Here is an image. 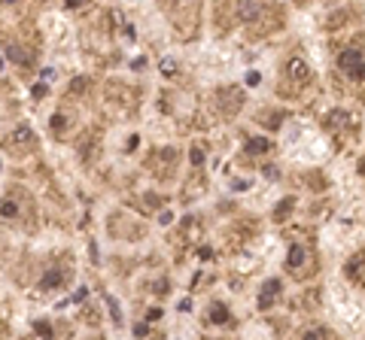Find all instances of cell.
I'll list each match as a JSON object with an SVG mask.
<instances>
[{
	"label": "cell",
	"instance_id": "cell-23",
	"mask_svg": "<svg viewBox=\"0 0 365 340\" xmlns=\"http://www.w3.org/2000/svg\"><path fill=\"white\" fill-rule=\"evenodd\" d=\"M162 316H165V313H162V310H159V307H152V310H149V313H146V322H159V319H162Z\"/></svg>",
	"mask_w": 365,
	"mask_h": 340
},
{
	"label": "cell",
	"instance_id": "cell-28",
	"mask_svg": "<svg viewBox=\"0 0 365 340\" xmlns=\"http://www.w3.org/2000/svg\"><path fill=\"white\" fill-rule=\"evenodd\" d=\"M232 188H234V191H243V188H247V183H243V180H234Z\"/></svg>",
	"mask_w": 365,
	"mask_h": 340
},
{
	"label": "cell",
	"instance_id": "cell-25",
	"mask_svg": "<svg viewBox=\"0 0 365 340\" xmlns=\"http://www.w3.org/2000/svg\"><path fill=\"white\" fill-rule=\"evenodd\" d=\"M170 222H173V213H170V210H165L162 216H159V225H170Z\"/></svg>",
	"mask_w": 365,
	"mask_h": 340
},
{
	"label": "cell",
	"instance_id": "cell-2",
	"mask_svg": "<svg viewBox=\"0 0 365 340\" xmlns=\"http://www.w3.org/2000/svg\"><path fill=\"white\" fill-rule=\"evenodd\" d=\"M33 140H37V134H33V128H31V124H15V128H12V134L6 137V143H9V146L12 149H31L33 146Z\"/></svg>",
	"mask_w": 365,
	"mask_h": 340
},
{
	"label": "cell",
	"instance_id": "cell-1",
	"mask_svg": "<svg viewBox=\"0 0 365 340\" xmlns=\"http://www.w3.org/2000/svg\"><path fill=\"white\" fill-rule=\"evenodd\" d=\"M338 64H341L344 73H350V76H356V79H365V52L347 49V52H341Z\"/></svg>",
	"mask_w": 365,
	"mask_h": 340
},
{
	"label": "cell",
	"instance_id": "cell-17",
	"mask_svg": "<svg viewBox=\"0 0 365 340\" xmlns=\"http://www.w3.org/2000/svg\"><path fill=\"white\" fill-rule=\"evenodd\" d=\"M33 328H37V334H40L43 340H49V337H52V328H49V322H37V325H33Z\"/></svg>",
	"mask_w": 365,
	"mask_h": 340
},
{
	"label": "cell",
	"instance_id": "cell-8",
	"mask_svg": "<svg viewBox=\"0 0 365 340\" xmlns=\"http://www.w3.org/2000/svg\"><path fill=\"white\" fill-rule=\"evenodd\" d=\"M268 149H271L268 137H253V140H247V152H253V155H262V152H268Z\"/></svg>",
	"mask_w": 365,
	"mask_h": 340
},
{
	"label": "cell",
	"instance_id": "cell-9",
	"mask_svg": "<svg viewBox=\"0 0 365 340\" xmlns=\"http://www.w3.org/2000/svg\"><path fill=\"white\" fill-rule=\"evenodd\" d=\"M304 258H307L304 246H292V249H289V258H286V264H289V267H301V264H304Z\"/></svg>",
	"mask_w": 365,
	"mask_h": 340
},
{
	"label": "cell",
	"instance_id": "cell-16",
	"mask_svg": "<svg viewBox=\"0 0 365 340\" xmlns=\"http://www.w3.org/2000/svg\"><path fill=\"white\" fill-rule=\"evenodd\" d=\"M301 340H326V331L323 328H314V331H304Z\"/></svg>",
	"mask_w": 365,
	"mask_h": 340
},
{
	"label": "cell",
	"instance_id": "cell-7",
	"mask_svg": "<svg viewBox=\"0 0 365 340\" xmlns=\"http://www.w3.org/2000/svg\"><path fill=\"white\" fill-rule=\"evenodd\" d=\"M229 319H232V313H229L225 304H210V322L213 325H225Z\"/></svg>",
	"mask_w": 365,
	"mask_h": 340
},
{
	"label": "cell",
	"instance_id": "cell-20",
	"mask_svg": "<svg viewBox=\"0 0 365 340\" xmlns=\"http://www.w3.org/2000/svg\"><path fill=\"white\" fill-rule=\"evenodd\" d=\"M46 92H49V88H46V82H37V85L31 88V94H33V97H43Z\"/></svg>",
	"mask_w": 365,
	"mask_h": 340
},
{
	"label": "cell",
	"instance_id": "cell-31",
	"mask_svg": "<svg viewBox=\"0 0 365 340\" xmlns=\"http://www.w3.org/2000/svg\"><path fill=\"white\" fill-rule=\"evenodd\" d=\"M0 70H3V58H0Z\"/></svg>",
	"mask_w": 365,
	"mask_h": 340
},
{
	"label": "cell",
	"instance_id": "cell-26",
	"mask_svg": "<svg viewBox=\"0 0 365 340\" xmlns=\"http://www.w3.org/2000/svg\"><path fill=\"white\" fill-rule=\"evenodd\" d=\"M52 128L61 131V128H64V116H52Z\"/></svg>",
	"mask_w": 365,
	"mask_h": 340
},
{
	"label": "cell",
	"instance_id": "cell-13",
	"mask_svg": "<svg viewBox=\"0 0 365 340\" xmlns=\"http://www.w3.org/2000/svg\"><path fill=\"white\" fill-rule=\"evenodd\" d=\"M15 213H19V204H15L12 198H6L3 204H0V216H3V219H9V216H15Z\"/></svg>",
	"mask_w": 365,
	"mask_h": 340
},
{
	"label": "cell",
	"instance_id": "cell-15",
	"mask_svg": "<svg viewBox=\"0 0 365 340\" xmlns=\"http://www.w3.org/2000/svg\"><path fill=\"white\" fill-rule=\"evenodd\" d=\"M159 73H162V76H173V73H177V61H173V58H165V61L159 64Z\"/></svg>",
	"mask_w": 365,
	"mask_h": 340
},
{
	"label": "cell",
	"instance_id": "cell-24",
	"mask_svg": "<svg viewBox=\"0 0 365 340\" xmlns=\"http://www.w3.org/2000/svg\"><path fill=\"white\" fill-rule=\"evenodd\" d=\"M146 331H149V325H146V322H140V325H134V337H146Z\"/></svg>",
	"mask_w": 365,
	"mask_h": 340
},
{
	"label": "cell",
	"instance_id": "cell-3",
	"mask_svg": "<svg viewBox=\"0 0 365 340\" xmlns=\"http://www.w3.org/2000/svg\"><path fill=\"white\" fill-rule=\"evenodd\" d=\"M280 279H265V285H262V292H259V310H268L271 304L277 301V295H280Z\"/></svg>",
	"mask_w": 365,
	"mask_h": 340
},
{
	"label": "cell",
	"instance_id": "cell-22",
	"mask_svg": "<svg viewBox=\"0 0 365 340\" xmlns=\"http://www.w3.org/2000/svg\"><path fill=\"white\" fill-rule=\"evenodd\" d=\"M189 158H192V164H204V152L201 149H192V152H189Z\"/></svg>",
	"mask_w": 365,
	"mask_h": 340
},
{
	"label": "cell",
	"instance_id": "cell-14",
	"mask_svg": "<svg viewBox=\"0 0 365 340\" xmlns=\"http://www.w3.org/2000/svg\"><path fill=\"white\" fill-rule=\"evenodd\" d=\"M6 58H9V61H15V64H25V61H28V55H25V52H22L19 46H9V49H6Z\"/></svg>",
	"mask_w": 365,
	"mask_h": 340
},
{
	"label": "cell",
	"instance_id": "cell-29",
	"mask_svg": "<svg viewBox=\"0 0 365 340\" xmlns=\"http://www.w3.org/2000/svg\"><path fill=\"white\" fill-rule=\"evenodd\" d=\"M43 79H46V82H49V79H55V70L46 67V70H43Z\"/></svg>",
	"mask_w": 365,
	"mask_h": 340
},
{
	"label": "cell",
	"instance_id": "cell-21",
	"mask_svg": "<svg viewBox=\"0 0 365 340\" xmlns=\"http://www.w3.org/2000/svg\"><path fill=\"white\" fill-rule=\"evenodd\" d=\"M289 210H292V198H286V201H283V207H277V219H280V216H286Z\"/></svg>",
	"mask_w": 365,
	"mask_h": 340
},
{
	"label": "cell",
	"instance_id": "cell-10",
	"mask_svg": "<svg viewBox=\"0 0 365 340\" xmlns=\"http://www.w3.org/2000/svg\"><path fill=\"white\" fill-rule=\"evenodd\" d=\"M362 264H365V255H356V258H350V261H347V267H344V271H347V277H362Z\"/></svg>",
	"mask_w": 365,
	"mask_h": 340
},
{
	"label": "cell",
	"instance_id": "cell-6",
	"mask_svg": "<svg viewBox=\"0 0 365 340\" xmlns=\"http://www.w3.org/2000/svg\"><path fill=\"white\" fill-rule=\"evenodd\" d=\"M259 15H262V6L259 3H240L237 6V19H243V22H256Z\"/></svg>",
	"mask_w": 365,
	"mask_h": 340
},
{
	"label": "cell",
	"instance_id": "cell-19",
	"mask_svg": "<svg viewBox=\"0 0 365 340\" xmlns=\"http://www.w3.org/2000/svg\"><path fill=\"white\" fill-rule=\"evenodd\" d=\"M85 298H89V289H85V285H79V289L73 292V298H70V301H73V304H82Z\"/></svg>",
	"mask_w": 365,
	"mask_h": 340
},
{
	"label": "cell",
	"instance_id": "cell-5",
	"mask_svg": "<svg viewBox=\"0 0 365 340\" xmlns=\"http://www.w3.org/2000/svg\"><path fill=\"white\" fill-rule=\"evenodd\" d=\"M64 282V271L61 267H49V271L43 274V279H40V289L46 292V289H58V285Z\"/></svg>",
	"mask_w": 365,
	"mask_h": 340
},
{
	"label": "cell",
	"instance_id": "cell-4",
	"mask_svg": "<svg viewBox=\"0 0 365 340\" xmlns=\"http://www.w3.org/2000/svg\"><path fill=\"white\" fill-rule=\"evenodd\" d=\"M286 73H289L295 82H304V79L310 76V67L304 64V58H289V61H286Z\"/></svg>",
	"mask_w": 365,
	"mask_h": 340
},
{
	"label": "cell",
	"instance_id": "cell-30",
	"mask_svg": "<svg viewBox=\"0 0 365 340\" xmlns=\"http://www.w3.org/2000/svg\"><path fill=\"white\" fill-rule=\"evenodd\" d=\"M85 88V79H73V92H82Z\"/></svg>",
	"mask_w": 365,
	"mask_h": 340
},
{
	"label": "cell",
	"instance_id": "cell-27",
	"mask_svg": "<svg viewBox=\"0 0 365 340\" xmlns=\"http://www.w3.org/2000/svg\"><path fill=\"white\" fill-rule=\"evenodd\" d=\"M189 310H192V301L183 298V301H180V313H189Z\"/></svg>",
	"mask_w": 365,
	"mask_h": 340
},
{
	"label": "cell",
	"instance_id": "cell-18",
	"mask_svg": "<svg viewBox=\"0 0 365 340\" xmlns=\"http://www.w3.org/2000/svg\"><path fill=\"white\" fill-rule=\"evenodd\" d=\"M262 82V73H259V70H247V85L253 88V85H259Z\"/></svg>",
	"mask_w": 365,
	"mask_h": 340
},
{
	"label": "cell",
	"instance_id": "cell-12",
	"mask_svg": "<svg viewBox=\"0 0 365 340\" xmlns=\"http://www.w3.org/2000/svg\"><path fill=\"white\" fill-rule=\"evenodd\" d=\"M107 310H110V316H113L116 325H122V310H119V301H116L113 295H107Z\"/></svg>",
	"mask_w": 365,
	"mask_h": 340
},
{
	"label": "cell",
	"instance_id": "cell-11",
	"mask_svg": "<svg viewBox=\"0 0 365 340\" xmlns=\"http://www.w3.org/2000/svg\"><path fill=\"white\" fill-rule=\"evenodd\" d=\"M326 122H329V124H335V128H347V124H350V116H347L344 110H332Z\"/></svg>",
	"mask_w": 365,
	"mask_h": 340
}]
</instances>
